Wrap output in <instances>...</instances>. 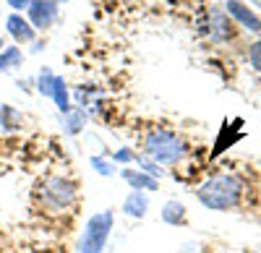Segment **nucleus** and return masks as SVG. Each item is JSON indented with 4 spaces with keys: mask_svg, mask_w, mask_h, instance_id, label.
<instances>
[{
    "mask_svg": "<svg viewBox=\"0 0 261 253\" xmlns=\"http://www.w3.org/2000/svg\"><path fill=\"white\" fill-rule=\"evenodd\" d=\"M39 94H45V97H53V87H55V73L53 71H47V68H42L39 71Z\"/></svg>",
    "mask_w": 261,
    "mask_h": 253,
    "instance_id": "nucleus-15",
    "label": "nucleus"
},
{
    "mask_svg": "<svg viewBox=\"0 0 261 253\" xmlns=\"http://www.w3.org/2000/svg\"><path fill=\"white\" fill-rule=\"evenodd\" d=\"M6 3H8V6H11V8L18 13V11H27V8L32 6V0H6Z\"/></svg>",
    "mask_w": 261,
    "mask_h": 253,
    "instance_id": "nucleus-20",
    "label": "nucleus"
},
{
    "mask_svg": "<svg viewBox=\"0 0 261 253\" xmlns=\"http://www.w3.org/2000/svg\"><path fill=\"white\" fill-rule=\"evenodd\" d=\"M144 154H146L149 159H154L157 164H162V167H165V164L172 167V164H178L180 159L188 157V144H186L178 133L160 128V131H151V133L146 136V141H144Z\"/></svg>",
    "mask_w": 261,
    "mask_h": 253,
    "instance_id": "nucleus-2",
    "label": "nucleus"
},
{
    "mask_svg": "<svg viewBox=\"0 0 261 253\" xmlns=\"http://www.w3.org/2000/svg\"><path fill=\"white\" fill-rule=\"evenodd\" d=\"M21 63H24V52H21L18 47H6L3 52H0V71H3V73L18 68Z\"/></svg>",
    "mask_w": 261,
    "mask_h": 253,
    "instance_id": "nucleus-11",
    "label": "nucleus"
},
{
    "mask_svg": "<svg viewBox=\"0 0 261 253\" xmlns=\"http://www.w3.org/2000/svg\"><path fill=\"white\" fill-rule=\"evenodd\" d=\"M162 222L172 224V227H180L188 222V212H186V206L180 201H167L162 206Z\"/></svg>",
    "mask_w": 261,
    "mask_h": 253,
    "instance_id": "nucleus-10",
    "label": "nucleus"
},
{
    "mask_svg": "<svg viewBox=\"0 0 261 253\" xmlns=\"http://www.w3.org/2000/svg\"><path fill=\"white\" fill-rule=\"evenodd\" d=\"M136 162L141 164V170H144L146 175H151V178H157V180H160V178H162V173H165V170H162V164H157L154 159H149L146 154L136 157Z\"/></svg>",
    "mask_w": 261,
    "mask_h": 253,
    "instance_id": "nucleus-16",
    "label": "nucleus"
},
{
    "mask_svg": "<svg viewBox=\"0 0 261 253\" xmlns=\"http://www.w3.org/2000/svg\"><path fill=\"white\" fill-rule=\"evenodd\" d=\"M115 162H136V154L130 152V149H120V152H115Z\"/></svg>",
    "mask_w": 261,
    "mask_h": 253,
    "instance_id": "nucleus-19",
    "label": "nucleus"
},
{
    "mask_svg": "<svg viewBox=\"0 0 261 253\" xmlns=\"http://www.w3.org/2000/svg\"><path fill=\"white\" fill-rule=\"evenodd\" d=\"M18 123H21V115L11 107V104H3V107H0V125H3L6 131H13V128H18Z\"/></svg>",
    "mask_w": 261,
    "mask_h": 253,
    "instance_id": "nucleus-14",
    "label": "nucleus"
},
{
    "mask_svg": "<svg viewBox=\"0 0 261 253\" xmlns=\"http://www.w3.org/2000/svg\"><path fill=\"white\" fill-rule=\"evenodd\" d=\"M0 52H3V39H0Z\"/></svg>",
    "mask_w": 261,
    "mask_h": 253,
    "instance_id": "nucleus-21",
    "label": "nucleus"
},
{
    "mask_svg": "<svg viewBox=\"0 0 261 253\" xmlns=\"http://www.w3.org/2000/svg\"><path fill=\"white\" fill-rule=\"evenodd\" d=\"M76 196H79V185L71 178L53 175L39 185V201H42L45 209H53V212H65V209H71L76 204Z\"/></svg>",
    "mask_w": 261,
    "mask_h": 253,
    "instance_id": "nucleus-4",
    "label": "nucleus"
},
{
    "mask_svg": "<svg viewBox=\"0 0 261 253\" xmlns=\"http://www.w3.org/2000/svg\"><path fill=\"white\" fill-rule=\"evenodd\" d=\"M53 99L58 104V110L65 115L71 110V102H68V89H65V81L60 76H55V87H53Z\"/></svg>",
    "mask_w": 261,
    "mask_h": 253,
    "instance_id": "nucleus-12",
    "label": "nucleus"
},
{
    "mask_svg": "<svg viewBox=\"0 0 261 253\" xmlns=\"http://www.w3.org/2000/svg\"><path fill=\"white\" fill-rule=\"evenodd\" d=\"M227 13L238 21V24H243L246 29L261 32V18H258L246 3H241V0H227Z\"/></svg>",
    "mask_w": 261,
    "mask_h": 253,
    "instance_id": "nucleus-6",
    "label": "nucleus"
},
{
    "mask_svg": "<svg viewBox=\"0 0 261 253\" xmlns=\"http://www.w3.org/2000/svg\"><path fill=\"white\" fill-rule=\"evenodd\" d=\"M29 11V24L34 29H50L58 18V0H32Z\"/></svg>",
    "mask_w": 261,
    "mask_h": 253,
    "instance_id": "nucleus-5",
    "label": "nucleus"
},
{
    "mask_svg": "<svg viewBox=\"0 0 261 253\" xmlns=\"http://www.w3.org/2000/svg\"><path fill=\"white\" fill-rule=\"evenodd\" d=\"M6 26H8V32H11V37L16 42H32L34 39V26L21 13H11L8 21H6Z\"/></svg>",
    "mask_w": 261,
    "mask_h": 253,
    "instance_id": "nucleus-9",
    "label": "nucleus"
},
{
    "mask_svg": "<svg viewBox=\"0 0 261 253\" xmlns=\"http://www.w3.org/2000/svg\"><path fill=\"white\" fill-rule=\"evenodd\" d=\"M84 123H86V113L84 110H68L65 113V131L68 133H79L84 128Z\"/></svg>",
    "mask_w": 261,
    "mask_h": 253,
    "instance_id": "nucleus-13",
    "label": "nucleus"
},
{
    "mask_svg": "<svg viewBox=\"0 0 261 253\" xmlns=\"http://www.w3.org/2000/svg\"><path fill=\"white\" fill-rule=\"evenodd\" d=\"M120 178L130 185V191H157L160 188V180L146 175L144 170H130V167H125V170H120Z\"/></svg>",
    "mask_w": 261,
    "mask_h": 253,
    "instance_id": "nucleus-7",
    "label": "nucleus"
},
{
    "mask_svg": "<svg viewBox=\"0 0 261 253\" xmlns=\"http://www.w3.org/2000/svg\"><path fill=\"white\" fill-rule=\"evenodd\" d=\"M248 58H251V66H253V71H258V73H261V39L251 45Z\"/></svg>",
    "mask_w": 261,
    "mask_h": 253,
    "instance_id": "nucleus-18",
    "label": "nucleus"
},
{
    "mask_svg": "<svg viewBox=\"0 0 261 253\" xmlns=\"http://www.w3.org/2000/svg\"><path fill=\"white\" fill-rule=\"evenodd\" d=\"M113 224H115V214L110 212V209L94 212L89 219L84 222V230L79 235L76 250L79 253H105L107 240H110V233H113Z\"/></svg>",
    "mask_w": 261,
    "mask_h": 253,
    "instance_id": "nucleus-3",
    "label": "nucleus"
},
{
    "mask_svg": "<svg viewBox=\"0 0 261 253\" xmlns=\"http://www.w3.org/2000/svg\"><path fill=\"white\" fill-rule=\"evenodd\" d=\"M149 212V196L144 191H130L123 199V214L125 217H134V219H144Z\"/></svg>",
    "mask_w": 261,
    "mask_h": 253,
    "instance_id": "nucleus-8",
    "label": "nucleus"
},
{
    "mask_svg": "<svg viewBox=\"0 0 261 253\" xmlns=\"http://www.w3.org/2000/svg\"><path fill=\"white\" fill-rule=\"evenodd\" d=\"M92 167H94L99 175H105V178H110V175L115 173L113 162H107V159H102V157H92Z\"/></svg>",
    "mask_w": 261,
    "mask_h": 253,
    "instance_id": "nucleus-17",
    "label": "nucleus"
},
{
    "mask_svg": "<svg viewBox=\"0 0 261 253\" xmlns=\"http://www.w3.org/2000/svg\"><path fill=\"white\" fill-rule=\"evenodd\" d=\"M201 206L212 209V212H230L241 204V196H243V183L238 175H214L209 178L206 183H201V188L196 191Z\"/></svg>",
    "mask_w": 261,
    "mask_h": 253,
    "instance_id": "nucleus-1",
    "label": "nucleus"
}]
</instances>
